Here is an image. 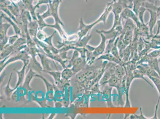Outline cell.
<instances>
[{"mask_svg":"<svg viewBox=\"0 0 160 119\" xmlns=\"http://www.w3.org/2000/svg\"><path fill=\"white\" fill-rule=\"evenodd\" d=\"M35 74V73H33L32 71V69H30V72H29L28 74L27 75V77H26L25 81L23 86H24V88H27L29 90H31V88L29 87V83L31 80V79L33 77V76H34Z\"/></svg>","mask_w":160,"mask_h":119,"instance_id":"obj_5","label":"cell"},{"mask_svg":"<svg viewBox=\"0 0 160 119\" xmlns=\"http://www.w3.org/2000/svg\"><path fill=\"white\" fill-rule=\"evenodd\" d=\"M122 67V66L119 64L117 66H115V75L120 79L122 78V77L124 74V71Z\"/></svg>","mask_w":160,"mask_h":119,"instance_id":"obj_8","label":"cell"},{"mask_svg":"<svg viewBox=\"0 0 160 119\" xmlns=\"http://www.w3.org/2000/svg\"><path fill=\"white\" fill-rule=\"evenodd\" d=\"M140 112L141 114L139 115H131L130 117H129V118L131 119H149L146 118V117H145V116L142 114V108H140Z\"/></svg>","mask_w":160,"mask_h":119,"instance_id":"obj_10","label":"cell"},{"mask_svg":"<svg viewBox=\"0 0 160 119\" xmlns=\"http://www.w3.org/2000/svg\"><path fill=\"white\" fill-rule=\"evenodd\" d=\"M158 8H159V9H160V7H158Z\"/></svg>","mask_w":160,"mask_h":119,"instance_id":"obj_13","label":"cell"},{"mask_svg":"<svg viewBox=\"0 0 160 119\" xmlns=\"http://www.w3.org/2000/svg\"><path fill=\"white\" fill-rule=\"evenodd\" d=\"M148 55L152 59H155V58H158L159 57L160 55V49L159 50H156L152 51V52H151L149 53Z\"/></svg>","mask_w":160,"mask_h":119,"instance_id":"obj_9","label":"cell"},{"mask_svg":"<svg viewBox=\"0 0 160 119\" xmlns=\"http://www.w3.org/2000/svg\"><path fill=\"white\" fill-rule=\"evenodd\" d=\"M158 11H159L158 12V13L159 14V15H160V9Z\"/></svg>","mask_w":160,"mask_h":119,"instance_id":"obj_12","label":"cell"},{"mask_svg":"<svg viewBox=\"0 0 160 119\" xmlns=\"http://www.w3.org/2000/svg\"><path fill=\"white\" fill-rule=\"evenodd\" d=\"M160 57V56H159V57Z\"/></svg>","mask_w":160,"mask_h":119,"instance_id":"obj_14","label":"cell"},{"mask_svg":"<svg viewBox=\"0 0 160 119\" xmlns=\"http://www.w3.org/2000/svg\"><path fill=\"white\" fill-rule=\"evenodd\" d=\"M157 23H158V31H157L156 35V36H158L160 30V20H158V21H157Z\"/></svg>","mask_w":160,"mask_h":119,"instance_id":"obj_11","label":"cell"},{"mask_svg":"<svg viewBox=\"0 0 160 119\" xmlns=\"http://www.w3.org/2000/svg\"><path fill=\"white\" fill-rule=\"evenodd\" d=\"M101 37V41L100 44L97 47H95L93 52V55L94 57H98L100 55L103 54L106 50V41L107 38L102 33H100Z\"/></svg>","mask_w":160,"mask_h":119,"instance_id":"obj_1","label":"cell"},{"mask_svg":"<svg viewBox=\"0 0 160 119\" xmlns=\"http://www.w3.org/2000/svg\"><path fill=\"white\" fill-rule=\"evenodd\" d=\"M98 59L106 60L114 62L115 63L118 64L120 65L121 66H122L123 65L122 62L121 60L118 59L115 56H113L112 54H111L110 53H105L104 55H102L99 58H98Z\"/></svg>","mask_w":160,"mask_h":119,"instance_id":"obj_3","label":"cell"},{"mask_svg":"<svg viewBox=\"0 0 160 119\" xmlns=\"http://www.w3.org/2000/svg\"><path fill=\"white\" fill-rule=\"evenodd\" d=\"M160 61L158 58H155L148 62V65L154 69L160 76Z\"/></svg>","mask_w":160,"mask_h":119,"instance_id":"obj_4","label":"cell"},{"mask_svg":"<svg viewBox=\"0 0 160 119\" xmlns=\"http://www.w3.org/2000/svg\"><path fill=\"white\" fill-rule=\"evenodd\" d=\"M148 77L153 83L156 88L158 90V94H159V97H160V79L159 78L153 77L151 76H148Z\"/></svg>","mask_w":160,"mask_h":119,"instance_id":"obj_7","label":"cell"},{"mask_svg":"<svg viewBox=\"0 0 160 119\" xmlns=\"http://www.w3.org/2000/svg\"><path fill=\"white\" fill-rule=\"evenodd\" d=\"M150 13V19L149 24V27L150 31L151 34L152 33V29L153 27L155 26L156 23H157V19H158V12L155 10L148 9Z\"/></svg>","mask_w":160,"mask_h":119,"instance_id":"obj_2","label":"cell"},{"mask_svg":"<svg viewBox=\"0 0 160 119\" xmlns=\"http://www.w3.org/2000/svg\"><path fill=\"white\" fill-rule=\"evenodd\" d=\"M25 64L24 67H23V69L20 72H18V71H17V74H18V83L17 84V86H16V88H15L16 89V88H17L18 86H19V85L22 82L23 79H24V72H25V69L26 65H27Z\"/></svg>","mask_w":160,"mask_h":119,"instance_id":"obj_6","label":"cell"}]
</instances>
